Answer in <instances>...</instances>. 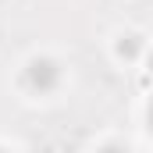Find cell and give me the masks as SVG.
Returning a JSON list of instances; mask_svg holds the SVG:
<instances>
[{
    "mask_svg": "<svg viewBox=\"0 0 153 153\" xmlns=\"http://www.w3.org/2000/svg\"><path fill=\"white\" fill-rule=\"evenodd\" d=\"M25 78H29V85H36V89H50V85L57 82V68H53L50 61H32L29 71H25Z\"/></svg>",
    "mask_w": 153,
    "mask_h": 153,
    "instance_id": "obj_1",
    "label": "cell"
},
{
    "mask_svg": "<svg viewBox=\"0 0 153 153\" xmlns=\"http://www.w3.org/2000/svg\"><path fill=\"white\" fill-rule=\"evenodd\" d=\"M103 153H121V150H117V146H111V150H103Z\"/></svg>",
    "mask_w": 153,
    "mask_h": 153,
    "instance_id": "obj_2",
    "label": "cell"
},
{
    "mask_svg": "<svg viewBox=\"0 0 153 153\" xmlns=\"http://www.w3.org/2000/svg\"><path fill=\"white\" fill-rule=\"evenodd\" d=\"M0 153H4V150H0Z\"/></svg>",
    "mask_w": 153,
    "mask_h": 153,
    "instance_id": "obj_3",
    "label": "cell"
}]
</instances>
